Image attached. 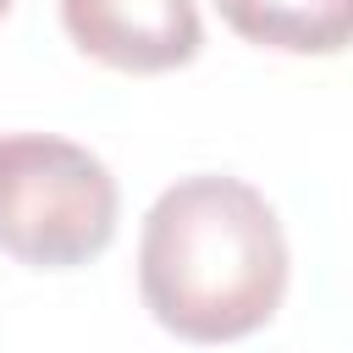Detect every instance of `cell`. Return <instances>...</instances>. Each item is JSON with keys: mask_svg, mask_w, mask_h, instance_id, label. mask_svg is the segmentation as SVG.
Instances as JSON below:
<instances>
[{"mask_svg": "<svg viewBox=\"0 0 353 353\" xmlns=\"http://www.w3.org/2000/svg\"><path fill=\"white\" fill-rule=\"evenodd\" d=\"M287 232L270 199L226 171L171 182L138 232L143 309L182 342L254 336L287 298Z\"/></svg>", "mask_w": 353, "mask_h": 353, "instance_id": "cell-1", "label": "cell"}, {"mask_svg": "<svg viewBox=\"0 0 353 353\" xmlns=\"http://www.w3.org/2000/svg\"><path fill=\"white\" fill-rule=\"evenodd\" d=\"M121 193L110 165L55 132L0 138V254L33 270H72L110 248Z\"/></svg>", "mask_w": 353, "mask_h": 353, "instance_id": "cell-2", "label": "cell"}, {"mask_svg": "<svg viewBox=\"0 0 353 353\" xmlns=\"http://www.w3.org/2000/svg\"><path fill=\"white\" fill-rule=\"evenodd\" d=\"M66 39L110 72L154 77L199 55V0H61Z\"/></svg>", "mask_w": 353, "mask_h": 353, "instance_id": "cell-3", "label": "cell"}, {"mask_svg": "<svg viewBox=\"0 0 353 353\" xmlns=\"http://www.w3.org/2000/svg\"><path fill=\"white\" fill-rule=\"evenodd\" d=\"M221 22L281 55H336L353 44V0H215Z\"/></svg>", "mask_w": 353, "mask_h": 353, "instance_id": "cell-4", "label": "cell"}, {"mask_svg": "<svg viewBox=\"0 0 353 353\" xmlns=\"http://www.w3.org/2000/svg\"><path fill=\"white\" fill-rule=\"evenodd\" d=\"M6 11H11V0H0V17H6Z\"/></svg>", "mask_w": 353, "mask_h": 353, "instance_id": "cell-5", "label": "cell"}]
</instances>
